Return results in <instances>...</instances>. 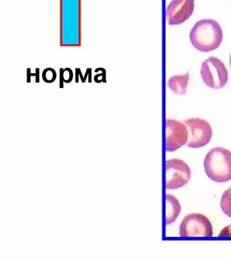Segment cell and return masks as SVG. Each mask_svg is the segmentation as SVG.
Here are the masks:
<instances>
[{"label": "cell", "instance_id": "cell-1", "mask_svg": "<svg viewBox=\"0 0 231 260\" xmlns=\"http://www.w3.org/2000/svg\"><path fill=\"white\" fill-rule=\"evenodd\" d=\"M223 32L220 24L213 19H204L196 22L190 32L192 46L201 52L216 50L222 42Z\"/></svg>", "mask_w": 231, "mask_h": 260}, {"label": "cell", "instance_id": "cell-2", "mask_svg": "<svg viewBox=\"0 0 231 260\" xmlns=\"http://www.w3.org/2000/svg\"><path fill=\"white\" fill-rule=\"evenodd\" d=\"M207 176L218 183L231 180V152L222 147L212 148L204 160Z\"/></svg>", "mask_w": 231, "mask_h": 260}, {"label": "cell", "instance_id": "cell-3", "mask_svg": "<svg viewBox=\"0 0 231 260\" xmlns=\"http://www.w3.org/2000/svg\"><path fill=\"white\" fill-rule=\"evenodd\" d=\"M201 75L204 83L211 88H222L228 82L226 67L216 57H210L202 63Z\"/></svg>", "mask_w": 231, "mask_h": 260}, {"label": "cell", "instance_id": "cell-4", "mask_svg": "<svg viewBox=\"0 0 231 260\" xmlns=\"http://www.w3.org/2000/svg\"><path fill=\"white\" fill-rule=\"evenodd\" d=\"M182 237H211L213 227L210 219L200 213H190L184 217L180 225Z\"/></svg>", "mask_w": 231, "mask_h": 260}, {"label": "cell", "instance_id": "cell-5", "mask_svg": "<svg viewBox=\"0 0 231 260\" xmlns=\"http://www.w3.org/2000/svg\"><path fill=\"white\" fill-rule=\"evenodd\" d=\"M187 127L188 137L186 145L190 148H201L206 146L212 137V129L206 120L192 118L184 121Z\"/></svg>", "mask_w": 231, "mask_h": 260}, {"label": "cell", "instance_id": "cell-6", "mask_svg": "<svg viewBox=\"0 0 231 260\" xmlns=\"http://www.w3.org/2000/svg\"><path fill=\"white\" fill-rule=\"evenodd\" d=\"M190 169L184 160L173 158L166 162V188L174 190L185 186L190 179Z\"/></svg>", "mask_w": 231, "mask_h": 260}, {"label": "cell", "instance_id": "cell-7", "mask_svg": "<svg viewBox=\"0 0 231 260\" xmlns=\"http://www.w3.org/2000/svg\"><path fill=\"white\" fill-rule=\"evenodd\" d=\"M188 133L185 124L174 119L166 122V150L175 151L185 145L188 141Z\"/></svg>", "mask_w": 231, "mask_h": 260}, {"label": "cell", "instance_id": "cell-8", "mask_svg": "<svg viewBox=\"0 0 231 260\" xmlns=\"http://www.w3.org/2000/svg\"><path fill=\"white\" fill-rule=\"evenodd\" d=\"M194 0H172L167 8V18L170 25L183 23L193 13Z\"/></svg>", "mask_w": 231, "mask_h": 260}, {"label": "cell", "instance_id": "cell-9", "mask_svg": "<svg viewBox=\"0 0 231 260\" xmlns=\"http://www.w3.org/2000/svg\"><path fill=\"white\" fill-rule=\"evenodd\" d=\"M181 211V205L173 195H166V224L170 225L178 218Z\"/></svg>", "mask_w": 231, "mask_h": 260}, {"label": "cell", "instance_id": "cell-10", "mask_svg": "<svg viewBox=\"0 0 231 260\" xmlns=\"http://www.w3.org/2000/svg\"><path fill=\"white\" fill-rule=\"evenodd\" d=\"M188 81H189V73L182 75H175L169 79L168 86L174 93L184 95L186 94Z\"/></svg>", "mask_w": 231, "mask_h": 260}, {"label": "cell", "instance_id": "cell-11", "mask_svg": "<svg viewBox=\"0 0 231 260\" xmlns=\"http://www.w3.org/2000/svg\"><path fill=\"white\" fill-rule=\"evenodd\" d=\"M221 209L227 216L231 217V187L223 193L220 201Z\"/></svg>", "mask_w": 231, "mask_h": 260}, {"label": "cell", "instance_id": "cell-12", "mask_svg": "<svg viewBox=\"0 0 231 260\" xmlns=\"http://www.w3.org/2000/svg\"><path fill=\"white\" fill-rule=\"evenodd\" d=\"M220 237H231V223L230 225L224 228L219 234Z\"/></svg>", "mask_w": 231, "mask_h": 260}, {"label": "cell", "instance_id": "cell-13", "mask_svg": "<svg viewBox=\"0 0 231 260\" xmlns=\"http://www.w3.org/2000/svg\"><path fill=\"white\" fill-rule=\"evenodd\" d=\"M230 67H231V54H230Z\"/></svg>", "mask_w": 231, "mask_h": 260}]
</instances>
